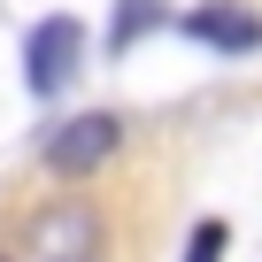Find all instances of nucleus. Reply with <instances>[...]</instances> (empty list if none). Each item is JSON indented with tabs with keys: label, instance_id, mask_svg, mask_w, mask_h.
<instances>
[{
	"label": "nucleus",
	"instance_id": "f257e3e1",
	"mask_svg": "<svg viewBox=\"0 0 262 262\" xmlns=\"http://www.w3.org/2000/svg\"><path fill=\"white\" fill-rule=\"evenodd\" d=\"M16 262H100V216L85 201H47L24 224Z\"/></svg>",
	"mask_w": 262,
	"mask_h": 262
},
{
	"label": "nucleus",
	"instance_id": "f03ea898",
	"mask_svg": "<svg viewBox=\"0 0 262 262\" xmlns=\"http://www.w3.org/2000/svg\"><path fill=\"white\" fill-rule=\"evenodd\" d=\"M77 54H85V24H77V16L31 24V39H24V85H31V93H62V85L77 77Z\"/></svg>",
	"mask_w": 262,
	"mask_h": 262
},
{
	"label": "nucleus",
	"instance_id": "7ed1b4c3",
	"mask_svg": "<svg viewBox=\"0 0 262 262\" xmlns=\"http://www.w3.org/2000/svg\"><path fill=\"white\" fill-rule=\"evenodd\" d=\"M116 147H123V123H116L108 108H93V116H70L54 139H47V162H54L62 178H85V170H100Z\"/></svg>",
	"mask_w": 262,
	"mask_h": 262
},
{
	"label": "nucleus",
	"instance_id": "20e7f679",
	"mask_svg": "<svg viewBox=\"0 0 262 262\" xmlns=\"http://www.w3.org/2000/svg\"><path fill=\"white\" fill-rule=\"evenodd\" d=\"M178 31H185V39H201V47H216V54H254V47H262V16H254V8H231V0L185 8V16H178Z\"/></svg>",
	"mask_w": 262,
	"mask_h": 262
},
{
	"label": "nucleus",
	"instance_id": "39448f33",
	"mask_svg": "<svg viewBox=\"0 0 262 262\" xmlns=\"http://www.w3.org/2000/svg\"><path fill=\"white\" fill-rule=\"evenodd\" d=\"M155 24H162V0H116V24H108V54L139 47V31H155Z\"/></svg>",
	"mask_w": 262,
	"mask_h": 262
},
{
	"label": "nucleus",
	"instance_id": "423d86ee",
	"mask_svg": "<svg viewBox=\"0 0 262 262\" xmlns=\"http://www.w3.org/2000/svg\"><path fill=\"white\" fill-rule=\"evenodd\" d=\"M185 262H224V224L208 216V224H193V247H185Z\"/></svg>",
	"mask_w": 262,
	"mask_h": 262
}]
</instances>
